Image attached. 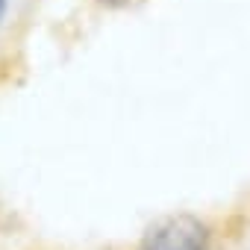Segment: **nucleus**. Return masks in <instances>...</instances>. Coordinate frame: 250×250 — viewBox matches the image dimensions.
Masks as SVG:
<instances>
[{"label":"nucleus","instance_id":"f257e3e1","mask_svg":"<svg viewBox=\"0 0 250 250\" xmlns=\"http://www.w3.org/2000/svg\"><path fill=\"white\" fill-rule=\"evenodd\" d=\"M209 232L191 215H171L159 221L142 241V250H206Z\"/></svg>","mask_w":250,"mask_h":250},{"label":"nucleus","instance_id":"f03ea898","mask_svg":"<svg viewBox=\"0 0 250 250\" xmlns=\"http://www.w3.org/2000/svg\"><path fill=\"white\" fill-rule=\"evenodd\" d=\"M103 3H109V6H124V3H130V0H103Z\"/></svg>","mask_w":250,"mask_h":250},{"label":"nucleus","instance_id":"7ed1b4c3","mask_svg":"<svg viewBox=\"0 0 250 250\" xmlns=\"http://www.w3.org/2000/svg\"><path fill=\"white\" fill-rule=\"evenodd\" d=\"M3 3H6V0H0V15H3Z\"/></svg>","mask_w":250,"mask_h":250}]
</instances>
